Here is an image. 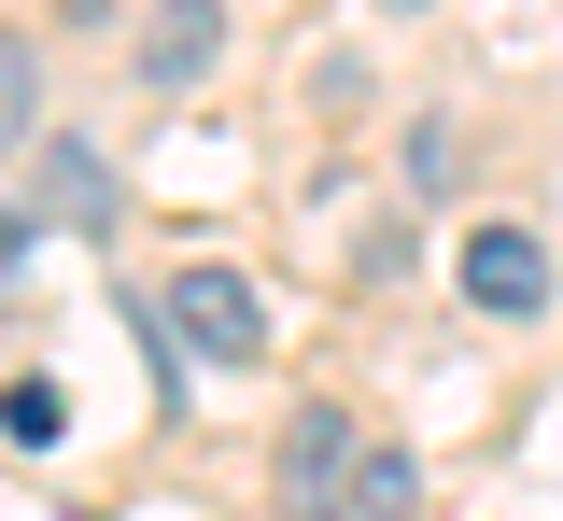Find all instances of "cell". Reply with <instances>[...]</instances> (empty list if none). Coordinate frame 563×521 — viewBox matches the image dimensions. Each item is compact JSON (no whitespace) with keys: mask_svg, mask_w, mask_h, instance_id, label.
<instances>
[{"mask_svg":"<svg viewBox=\"0 0 563 521\" xmlns=\"http://www.w3.org/2000/svg\"><path fill=\"white\" fill-rule=\"evenodd\" d=\"M465 310H479V324H536V310H550V240H536V225H465Z\"/></svg>","mask_w":563,"mask_h":521,"instance_id":"obj_3","label":"cell"},{"mask_svg":"<svg viewBox=\"0 0 563 521\" xmlns=\"http://www.w3.org/2000/svg\"><path fill=\"white\" fill-rule=\"evenodd\" d=\"M352 521H409V451H366L352 465Z\"/></svg>","mask_w":563,"mask_h":521,"instance_id":"obj_8","label":"cell"},{"mask_svg":"<svg viewBox=\"0 0 563 521\" xmlns=\"http://www.w3.org/2000/svg\"><path fill=\"white\" fill-rule=\"evenodd\" d=\"M352 465H366L352 409H296L282 423V521H352Z\"/></svg>","mask_w":563,"mask_h":521,"instance_id":"obj_2","label":"cell"},{"mask_svg":"<svg viewBox=\"0 0 563 521\" xmlns=\"http://www.w3.org/2000/svg\"><path fill=\"white\" fill-rule=\"evenodd\" d=\"M43 142V43L29 29H0V155Z\"/></svg>","mask_w":563,"mask_h":521,"instance_id":"obj_6","label":"cell"},{"mask_svg":"<svg viewBox=\"0 0 563 521\" xmlns=\"http://www.w3.org/2000/svg\"><path fill=\"white\" fill-rule=\"evenodd\" d=\"M14 254H29V212H14V198H0V268H14Z\"/></svg>","mask_w":563,"mask_h":521,"instance_id":"obj_10","label":"cell"},{"mask_svg":"<svg viewBox=\"0 0 563 521\" xmlns=\"http://www.w3.org/2000/svg\"><path fill=\"white\" fill-rule=\"evenodd\" d=\"M29 155H43V212H57L70 240H113V225H128V184H113L99 142H29Z\"/></svg>","mask_w":563,"mask_h":521,"instance_id":"obj_5","label":"cell"},{"mask_svg":"<svg viewBox=\"0 0 563 521\" xmlns=\"http://www.w3.org/2000/svg\"><path fill=\"white\" fill-rule=\"evenodd\" d=\"M169 324H184L198 367H268V297H254L240 268H184V282H169Z\"/></svg>","mask_w":563,"mask_h":521,"instance_id":"obj_1","label":"cell"},{"mask_svg":"<svg viewBox=\"0 0 563 521\" xmlns=\"http://www.w3.org/2000/svg\"><path fill=\"white\" fill-rule=\"evenodd\" d=\"M395 14H422V0H395Z\"/></svg>","mask_w":563,"mask_h":521,"instance_id":"obj_11","label":"cell"},{"mask_svg":"<svg viewBox=\"0 0 563 521\" xmlns=\"http://www.w3.org/2000/svg\"><path fill=\"white\" fill-rule=\"evenodd\" d=\"M0 437H14V451H57L70 437V395H57V380H14V395H0Z\"/></svg>","mask_w":563,"mask_h":521,"instance_id":"obj_7","label":"cell"},{"mask_svg":"<svg viewBox=\"0 0 563 521\" xmlns=\"http://www.w3.org/2000/svg\"><path fill=\"white\" fill-rule=\"evenodd\" d=\"M451 169H465V128H451V113H422V142H409V184H451Z\"/></svg>","mask_w":563,"mask_h":521,"instance_id":"obj_9","label":"cell"},{"mask_svg":"<svg viewBox=\"0 0 563 521\" xmlns=\"http://www.w3.org/2000/svg\"><path fill=\"white\" fill-rule=\"evenodd\" d=\"M211 57H225V0H155L141 14V85L155 99H198Z\"/></svg>","mask_w":563,"mask_h":521,"instance_id":"obj_4","label":"cell"}]
</instances>
